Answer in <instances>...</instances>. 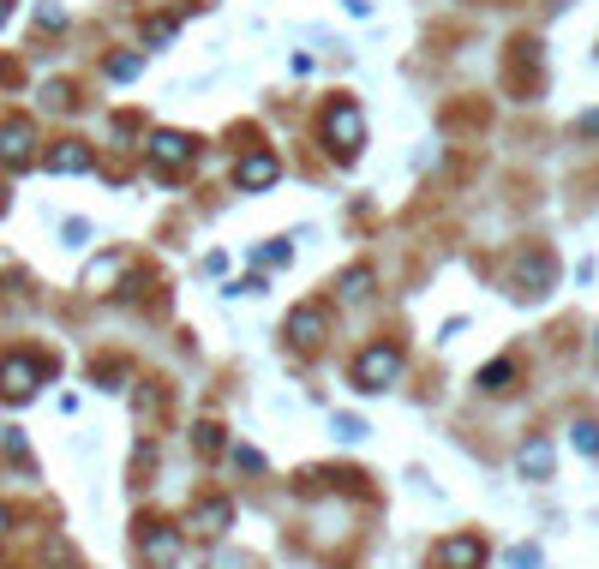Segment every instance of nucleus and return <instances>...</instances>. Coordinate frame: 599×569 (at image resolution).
Masks as SVG:
<instances>
[{"label": "nucleus", "mask_w": 599, "mask_h": 569, "mask_svg": "<svg viewBox=\"0 0 599 569\" xmlns=\"http://www.w3.org/2000/svg\"><path fill=\"white\" fill-rule=\"evenodd\" d=\"M366 288H372V276H366V270H348V276H342V300H360Z\"/></svg>", "instance_id": "nucleus-17"}, {"label": "nucleus", "mask_w": 599, "mask_h": 569, "mask_svg": "<svg viewBox=\"0 0 599 569\" xmlns=\"http://www.w3.org/2000/svg\"><path fill=\"white\" fill-rule=\"evenodd\" d=\"M510 384H516V360H492L480 372V390H510Z\"/></svg>", "instance_id": "nucleus-15"}, {"label": "nucleus", "mask_w": 599, "mask_h": 569, "mask_svg": "<svg viewBox=\"0 0 599 569\" xmlns=\"http://www.w3.org/2000/svg\"><path fill=\"white\" fill-rule=\"evenodd\" d=\"M438 558H444L450 569H480V558H486V546H480L474 534H456V540H444V546H438Z\"/></svg>", "instance_id": "nucleus-11"}, {"label": "nucleus", "mask_w": 599, "mask_h": 569, "mask_svg": "<svg viewBox=\"0 0 599 569\" xmlns=\"http://www.w3.org/2000/svg\"><path fill=\"white\" fill-rule=\"evenodd\" d=\"M6 12H12V0H0V24H6Z\"/></svg>", "instance_id": "nucleus-25"}, {"label": "nucleus", "mask_w": 599, "mask_h": 569, "mask_svg": "<svg viewBox=\"0 0 599 569\" xmlns=\"http://www.w3.org/2000/svg\"><path fill=\"white\" fill-rule=\"evenodd\" d=\"M108 78H138V54H114V60H108Z\"/></svg>", "instance_id": "nucleus-19"}, {"label": "nucleus", "mask_w": 599, "mask_h": 569, "mask_svg": "<svg viewBox=\"0 0 599 569\" xmlns=\"http://www.w3.org/2000/svg\"><path fill=\"white\" fill-rule=\"evenodd\" d=\"M36 384H42V366H36V360H24V354L0 360V396H6V402H24V396H36Z\"/></svg>", "instance_id": "nucleus-7"}, {"label": "nucleus", "mask_w": 599, "mask_h": 569, "mask_svg": "<svg viewBox=\"0 0 599 569\" xmlns=\"http://www.w3.org/2000/svg\"><path fill=\"white\" fill-rule=\"evenodd\" d=\"M582 132H599V114H588V120H582Z\"/></svg>", "instance_id": "nucleus-24"}, {"label": "nucleus", "mask_w": 599, "mask_h": 569, "mask_svg": "<svg viewBox=\"0 0 599 569\" xmlns=\"http://www.w3.org/2000/svg\"><path fill=\"white\" fill-rule=\"evenodd\" d=\"M120 264H126L120 252H108V258H96V264H90V276H84V288H90V294H108V282L120 276Z\"/></svg>", "instance_id": "nucleus-14"}, {"label": "nucleus", "mask_w": 599, "mask_h": 569, "mask_svg": "<svg viewBox=\"0 0 599 569\" xmlns=\"http://www.w3.org/2000/svg\"><path fill=\"white\" fill-rule=\"evenodd\" d=\"M402 372V348L396 342H372L360 360H354V390H390Z\"/></svg>", "instance_id": "nucleus-2"}, {"label": "nucleus", "mask_w": 599, "mask_h": 569, "mask_svg": "<svg viewBox=\"0 0 599 569\" xmlns=\"http://www.w3.org/2000/svg\"><path fill=\"white\" fill-rule=\"evenodd\" d=\"M510 564H516V569H534V564H540V552H534V546H516V552H510Z\"/></svg>", "instance_id": "nucleus-22"}, {"label": "nucleus", "mask_w": 599, "mask_h": 569, "mask_svg": "<svg viewBox=\"0 0 599 569\" xmlns=\"http://www.w3.org/2000/svg\"><path fill=\"white\" fill-rule=\"evenodd\" d=\"M552 456H558V450H552V438H528V444L516 450L522 480H546V474H552Z\"/></svg>", "instance_id": "nucleus-10"}, {"label": "nucleus", "mask_w": 599, "mask_h": 569, "mask_svg": "<svg viewBox=\"0 0 599 569\" xmlns=\"http://www.w3.org/2000/svg\"><path fill=\"white\" fill-rule=\"evenodd\" d=\"M168 36H174V18H150L144 24V42H168Z\"/></svg>", "instance_id": "nucleus-21"}, {"label": "nucleus", "mask_w": 599, "mask_h": 569, "mask_svg": "<svg viewBox=\"0 0 599 569\" xmlns=\"http://www.w3.org/2000/svg\"><path fill=\"white\" fill-rule=\"evenodd\" d=\"M258 264H288V246H258Z\"/></svg>", "instance_id": "nucleus-23"}, {"label": "nucleus", "mask_w": 599, "mask_h": 569, "mask_svg": "<svg viewBox=\"0 0 599 569\" xmlns=\"http://www.w3.org/2000/svg\"><path fill=\"white\" fill-rule=\"evenodd\" d=\"M192 156H198V138H186V132H156V138H150V168H156V180H174Z\"/></svg>", "instance_id": "nucleus-3"}, {"label": "nucleus", "mask_w": 599, "mask_h": 569, "mask_svg": "<svg viewBox=\"0 0 599 569\" xmlns=\"http://www.w3.org/2000/svg\"><path fill=\"white\" fill-rule=\"evenodd\" d=\"M282 330H288V342H294V348H318V342H324V330H330V312H324L318 300H306V306H294V312H288V324H282Z\"/></svg>", "instance_id": "nucleus-6"}, {"label": "nucleus", "mask_w": 599, "mask_h": 569, "mask_svg": "<svg viewBox=\"0 0 599 569\" xmlns=\"http://www.w3.org/2000/svg\"><path fill=\"white\" fill-rule=\"evenodd\" d=\"M204 569H252V558H246V552H216Z\"/></svg>", "instance_id": "nucleus-20"}, {"label": "nucleus", "mask_w": 599, "mask_h": 569, "mask_svg": "<svg viewBox=\"0 0 599 569\" xmlns=\"http://www.w3.org/2000/svg\"><path fill=\"white\" fill-rule=\"evenodd\" d=\"M0 528H6V504H0Z\"/></svg>", "instance_id": "nucleus-26"}, {"label": "nucleus", "mask_w": 599, "mask_h": 569, "mask_svg": "<svg viewBox=\"0 0 599 569\" xmlns=\"http://www.w3.org/2000/svg\"><path fill=\"white\" fill-rule=\"evenodd\" d=\"M228 522H234V504H228V498H204V504L192 510V528H198V534H222Z\"/></svg>", "instance_id": "nucleus-12"}, {"label": "nucleus", "mask_w": 599, "mask_h": 569, "mask_svg": "<svg viewBox=\"0 0 599 569\" xmlns=\"http://www.w3.org/2000/svg\"><path fill=\"white\" fill-rule=\"evenodd\" d=\"M48 168H54V174H84V168H90V150H84V144H54V150H48Z\"/></svg>", "instance_id": "nucleus-13"}, {"label": "nucleus", "mask_w": 599, "mask_h": 569, "mask_svg": "<svg viewBox=\"0 0 599 569\" xmlns=\"http://www.w3.org/2000/svg\"><path fill=\"white\" fill-rule=\"evenodd\" d=\"M30 120H0V162H12V168H24L30 162Z\"/></svg>", "instance_id": "nucleus-9"}, {"label": "nucleus", "mask_w": 599, "mask_h": 569, "mask_svg": "<svg viewBox=\"0 0 599 569\" xmlns=\"http://www.w3.org/2000/svg\"><path fill=\"white\" fill-rule=\"evenodd\" d=\"M318 126H324V144H330V150H336L342 162H348V156H354V150L366 144V114H360V108H354L348 96H336V102L324 108V120H318Z\"/></svg>", "instance_id": "nucleus-1"}, {"label": "nucleus", "mask_w": 599, "mask_h": 569, "mask_svg": "<svg viewBox=\"0 0 599 569\" xmlns=\"http://www.w3.org/2000/svg\"><path fill=\"white\" fill-rule=\"evenodd\" d=\"M276 174H282V162H276L270 150H252V156H240V168H234V180H240L246 192H264V186H276Z\"/></svg>", "instance_id": "nucleus-8"}, {"label": "nucleus", "mask_w": 599, "mask_h": 569, "mask_svg": "<svg viewBox=\"0 0 599 569\" xmlns=\"http://www.w3.org/2000/svg\"><path fill=\"white\" fill-rule=\"evenodd\" d=\"M552 276H558V270H552L546 252H522V258L510 264V288H516V300H528V306L552 288Z\"/></svg>", "instance_id": "nucleus-4"}, {"label": "nucleus", "mask_w": 599, "mask_h": 569, "mask_svg": "<svg viewBox=\"0 0 599 569\" xmlns=\"http://www.w3.org/2000/svg\"><path fill=\"white\" fill-rule=\"evenodd\" d=\"M222 444H228V438H222V426H216V420H204V426H198V450H204V456H216Z\"/></svg>", "instance_id": "nucleus-16"}, {"label": "nucleus", "mask_w": 599, "mask_h": 569, "mask_svg": "<svg viewBox=\"0 0 599 569\" xmlns=\"http://www.w3.org/2000/svg\"><path fill=\"white\" fill-rule=\"evenodd\" d=\"M138 558H144V569H174L180 564V534L168 522H144L138 528Z\"/></svg>", "instance_id": "nucleus-5"}, {"label": "nucleus", "mask_w": 599, "mask_h": 569, "mask_svg": "<svg viewBox=\"0 0 599 569\" xmlns=\"http://www.w3.org/2000/svg\"><path fill=\"white\" fill-rule=\"evenodd\" d=\"M576 450H582V456H599V426H588V420L576 426Z\"/></svg>", "instance_id": "nucleus-18"}]
</instances>
